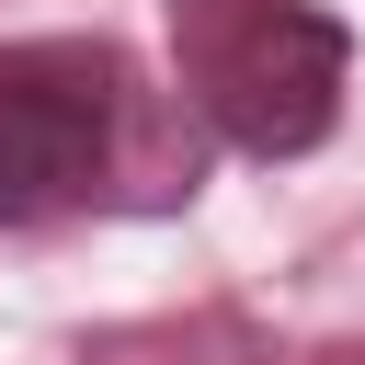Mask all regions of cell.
Returning a JSON list of instances; mask_svg holds the SVG:
<instances>
[{"label":"cell","mask_w":365,"mask_h":365,"mask_svg":"<svg viewBox=\"0 0 365 365\" xmlns=\"http://www.w3.org/2000/svg\"><path fill=\"white\" fill-rule=\"evenodd\" d=\"M171 91L240 160H308L354 91V23L319 0H160Z\"/></svg>","instance_id":"cell-1"},{"label":"cell","mask_w":365,"mask_h":365,"mask_svg":"<svg viewBox=\"0 0 365 365\" xmlns=\"http://www.w3.org/2000/svg\"><path fill=\"white\" fill-rule=\"evenodd\" d=\"M137 137V68L103 34L0 46V228H57L103 205Z\"/></svg>","instance_id":"cell-2"}]
</instances>
